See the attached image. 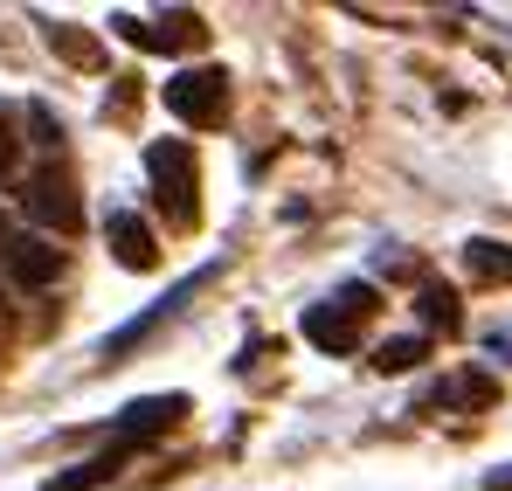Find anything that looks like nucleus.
<instances>
[{
	"mask_svg": "<svg viewBox=\"0 0 512 491\" xmlns=\"http://www.w3.org/2000/svg\"><path fill=\"white\" fill-rule=\"evenodd\" d=\"M180 415H187V395H146V402H125V409H118V422H111V436L139 450L146 436H167V429L180 422Z\"/></svg>",
	"mask_w": 512,
	"mask_h": 491,
	"instance_id": "nucleus-7",
	"label": "nucleus"
},
{
	"mask_svg": "<svg viewBox=\"0 0 512 491\" xmlns=\"http://www.w3.org/2000/svg\"><path fill=\"white\" fill-rule=\"evenodd\" d=\"M208 277H215V263H208V270H194V277H180V284H173V291L160 298V305H153V312H146V319H132V326H118V332H111V339L97 346V360H118V353H132L139 339H153V332L167 326V319L180 312V305H187V298H194V291H201V284H208Z\"/></svg>",
	"mask_w": 512,
	"mask_h": 491,
	"instance_id": "nucleus-5",
	"label": "nucleus"
},
{
	"mask_svg": "<svg viewBox=\"0 0 512 491\" xmlns=\"http://www.w3.org/2000/svg\"><path fill=\"white\" fill-rule=\"evenodd\" d=\"M14 160H21V139H14V104H0V180L14 173Z\"/></svg>",
	"mask_w": 512,
	"mask_h": 491,
	"instance_id": "nucleus-15",
	"label": "nucleus"
},
{
	"mask_svg": "<svg viewBox=\"0 0 512 491\" xmlns=\"http://www.w3.org/2000/svg\"><path fill=\"white\" fill-rule=\"evenodd\" d=\"M423 360H429L423 332H402V339H381V346H374V367H381V374H409V367H423Z\"/></svg>",
	"mask_w": 512,
	"mask_h": 491,
	"instance_id": "nucleus-11",
	"label": "nucleus"
},
{
	"mask_svg": "<svg viewBox=\"0 0 512 491\" xmlns=\"http://www.w3.org/2000/svg\"><path fill=\"white\" fill-rule=\"evenodd\" d=\"M7 284H21V291H49L56 277H63V249L49 243V236H21V243L7 249Z\"/></svg>",
	"mask_w": 512,
	"mask_h": 491,
	"instance_id": "nucleus-8",
	"label": "nucleus"
},
{
	"mask_svg": "<svg viewBox=\"0 0 512 491\" xmlns=\"http://www.w3.org/2000/svg\"><path fill=\"white\" fill-rule=\"evenodd\" d=\"M374 312H381V298H374V284H340L333 298H319V305H305V339H312L319 353H353Z\"/></svg>",
	"mask_w": 512,
	"mask_h": 491,
	"instance_id": "nucleus-2",
	"label": "nucleus"
},
{
	"mask_svg": "<svg viewBox=\"0 0 512 491\" xmlns=\"http://www.w3.org/2000/svg\"><path fill=\"white\" fill-rule=\"evenodd\" d=\"M49 49H56V56H70V63H84V70H97V42H90L84 28H70V21H56V28H49Z\"/></svg>",
	"mask_w": 512,
	"mask_h": 491,
	"instance_id": "nucleus-12",
	"label": "nucleus"
},
{
	"mask_svg": "<svg viewBox=\"0 0 512 491\" xmlns=\"http://www.w3.org/2000/svg\"><path fill=\"white\" fill-rule=\"evenodd\" d=\"M125 457H132V443H111L104 457H90V464H77V471H63V478H49L42 491H97V485H111V478L125 471Z\"/></svg>",
	"mask_w": 512,
	"mask_h": 491,
	"instance_id": "nucleus-9",
	"label": "nucleus"
},
{
	"mask_svg": "<svg viewBox=\"0 0 512 491\" xmlns=\"http://www.w3.org/2000/svg\"><path fill=\"white\" fill-rule=\"evenodd\" d=\"M21 118H28V132H35V146H49V153H56V146H63V118H56V111H49V104H28V111H21Z\"/></svg>",
	"mask_w": 512,
	"mask_h": 491,
	"instance_id": "nucleus-14",
	"label": "nucleus"
},
{
	"mask_svg": "<svg viewBox=\"0 0 512 491\" xmlns=\"http://www.w3.org/2000/svg\"><path fill=\"white\" fill-rule=\"evenodd\" d=\"M167 111L180 125H194V132H208V125H222L229 118V77L215 70V63H201V70H173L167 77Z\"/></svg>",
	"mask_w": 512,
	"mask_h": 491,
	"instance_id": "nucleus-3",
	"label": "nucleus"
},
{
	"mask_svg": "<svg viewBox=\"0 0 512 491\" xmlns=\"http://www.w3.org/2000/svg\"><path fill=\"white\" fill-rule=\"evenodd\" d=\"M464 270H471L478 284H512V243H499V236H471V243H464Z\"/></svg>",
	"mask_w": 512,
	"mask_h": 491,
	"instance_id": "nucleus-10",
	"label": "nucleus"
},
{
	"mask_svg": "<svg viewBox=\"0 0 512 491\" xmlns=\"http://www.w3.org/2000/svg\"><path fill=\"white\" fill-rule=\"evenodd\" d=\"M423 319L443 332H457V291H443V284H429L423 291Z\"/></svg>",
	"mask_w": 512,
	"mask_h": 491,
	"instance_id": "nucleus-13",
	"label": "nucleus"
},
{
	"mask_svg": "<svg viewBox=\"0 0 512 491\" xmlns=\"http://www.w3.org/2000/svg\"><path fill=\"white\" fill-rule=\"evenodd\" d=\"M485 346H492V353H512V326H492V332H485Z\"/></svg>",
	"mask_w": 512,
	"mask_h": 491,
	"instance_id": "nucleus-17",
	"label": "nucleus"
},
{
	"mask_svg": "<svg viewBox=\"0 0 512 491\" xmlns=\"http://www.w3.org/2000/svg\"><path fill=\"white\" fill-rule=\"evenodd\" d=\"M28 215L42 222V229H56V236H77L84 229V194H77V180H70V166H35L28 173Z\"/></svg>",
	"mask_w": 512,
	"mask_h": 491,
	"instance_id": "nucleus-4",
	"label": "nucleus"
},
{
	"mask_svg": "<svg viewBox=\"0 0 512 491\" xmlns=\"http://www.w3.org/2000/svg\"><path fill=\"white\" fill-rule=\"evenodd\" d=\"M146 180H153V201L173 229H194L201 222V166L187 139H153L146 146Z\"/></svg>",
	"mask_w": 512,
	"mask_h": 491,
	"instance_id": "nucleus-1",
	"label": "nucleus"
},
{
	"mask_svg": "<svg viewBox=\"0 0 512 491\" xmlns=\"http://www.w3.org/2000/svg\"><path fill=\"white\" fill-rule=\"evenodd\" d=\"M104 243H111V256H118L125 270H153V263H160V236H153V222L132 215V208H111V215H104Z\"/></svg>",
	"mask_w": 512,
	"mask_h": 491,
	"instance_id": "nucleus-6",
	"label": "nucleus"
},
{
	"mask_svg": "<svg viewBox=\"0 0 512 491\" xmlns=\"http://www.w3.org/2000/svg\"><path fill=\"white\" fill-rule=\"evenodd\" d=\"M21 243V236H14V215H7V208H0V263H7V249Z\"/></svg>",
	"mask_w": 512,
	"mask_h": 491,
	"instance_id": "nucleus-16",
	"label": "nucleus"
}]
</instances>
